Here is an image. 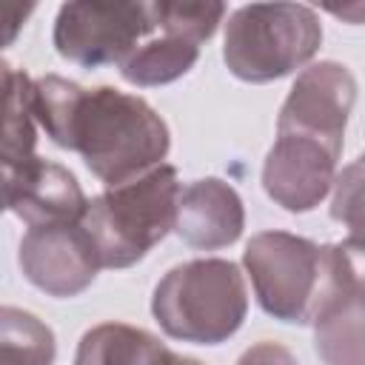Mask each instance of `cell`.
<instances>
[{
  "label": "cell",
  "mask_w": 365,
  "mask_h": 365,
  "mask_svg": "<svg viewBox=\"0 0 365 365\" xmlns=\"http://www.w3.org/2000/svg\"><path fill=\"white\" fill-rule=\"evenodd\" d=\"M17 262L23 277L48 297L83 294L103 268L83 222L29 228L20 240Z\"/></svg>",
  "instance_id": "obj_8"
},
{
  "label": "cell",
  "mask_w": 365,
  "mask_h": 365,
  "mask_svg": "<svg viewBox=\"0 0 365 365\" xmlns=\"http://www.w3.org/2000/svg\"><path fill=\"white\" fill-rule=\"evenodd\" d=\"M311 325L314 348L325 365H365V294L328 277V291Z\"/></svg>",
  "instance_id": "obj_12"
},
{
  "label": "cell",
  "mask_w": 365,
  "mask_h": 365,
  "mask_svg": "<svg viewBox=\"0 0 365 365\" xmlns=\"http://www.w3.org/2000/svg\"><path fill=\"white\" fill-rule=\"evenodd\" d=\"M57 354L54 331L34 314L3 305L0 311V365H51Z\"/></svg>",
  "instance_id": "obj_16"
},
{
  "label": "cell",
  "mask_w": 365,
  "mask_h": 365,
  "mask_svg": "<svg viewBox=\"0 0 365 365\" xmlns=\"http://www.w3.org/2000/svg\"><path fill=\"white\" fill-rule=\"evenodd\" d=\"M200 57V46L188 43L182 37H154L148 43H143L123 66L120 74L125 83L140 86V88H151V86H165L180 80L182 74H188L194 68Z\"/></svg>",
  "instance_id": "obj_15"
},
{
  "label": "cell",
  "mask_w": 365,
  "mask_h": 365,
  "mask_svg": "<svg viewBox=\"0 0 365 365\" xmlns=\"http://www.w3.org/2000/svg\"><path fill=\"white\" fill-rule=\"evenodd\" d=\"M34 117L48 140L77 151L106 188L154 171L171 148L165 120L143 97L111 86L83 88L46 74L34 80Z\"/></svg>",
  "instance_id": "obj_1"
},
{
  "label": "cell",
  "mask_w": 365,
  "mask_h": 365,
  "mask_svg": "<svg viewBox=\"0 0 365 365\" xmlns=\"http://www.w3.org/2000/svg\"><path fill=\"white\" fill-rule=\"evenodd\" d=\"M342 151L305 134L277 131V140L262 165L265 194L291 214L317 208L336 180V160Z\"/></svg>",
  "instance_id": "obj_9"
},
{
  "label": "cell",
  "mask_w": 365,
  "mask_h": 365,
  "mask_svg": "<svg viewBox=\"0 0 365 365\" xmlns=\"http://www.w3.org/2000/svg\"><path fill=\"white\" fill-rule=\"evenodd\" d=\"M259 308L291 325L314 322L328 291V245L288 231H259L242 251Z\"/></svg>",
  "instance_id": "obj_5"
},
{
  "label": "cell",
  "mask_w": 365,
  "mask_h": 365,
  "mask_svg": "<svg viewBox=\"0 0 365 365\" xmlns=\"http://www.w3.org/2000/svg\"><path fill=\"white\" fill-rule=\"evenodd\" d=\"M356 103L354 74L334 60L302 68L279 108L277 131L305 134L342 151L348 114Z\"/></svg>",
  "instance_id": "obj_7"
},
{
  "label": "cell",
  "mask_w": 365,
  "mask_h": 365,
  "mask_svg": "<svg viewBox=\"0 0 365 365\" xmlns=\"http://www.w3.org/2000/svg\"><path fill=\"white\" fill-rule=\"evenodd\" d=\"M3 168L29 163L37 145L34 80L26 71L3 63Z\"/></svg>",
  "instance_id": "obj_14"
},
{
  "label": "cell",
  "mask_w": 365,
  "mask_h": 365,
  "mask_svg": "<svg viewBox=\"0 0 365 365\" xmlns=\"http://www.w3.org/2000/svg\"><path fill=\"white\" fill-rule=\"evenodd\" d=\"M154 29L151 3L74 0L60 6L51 40L63 60L80 68H103L123 66Z\"/></svg>",
  "instance_id": "obj_6"
},
{
  "label": "cell",
  "mask_w": 365,
  "mask_h": 365,
  "mask_svg": "<svg viewBox=\"0 0 365 365\" xmlns=\"http://www.w3.org/2000/svg\"><path fill=\"white\" fill-rule=\"evenodd\" d=\"M174 351L154 334L125 325L103 322L83 334L74 365H171Z\"/></svg>",
  "instance_id": "obj_13"
},
{
  "label": "cell",
  "mask_w": 365,
  "mask_h": 365,
  "mask_svg": "<svg viewBox=\"0 0 365 365\" xmlns=\"http://www.w3.org/2000/svg\"><path fill=\"white\" fill-rule=\"evenodd\" d=\"M331 217L348 228V237H365V154L334 180Z\"/></svg>",
  "instance_id": "obj_18"
},
{
  "label": "cell",
  "mask_w": 365,
  "mask_h": 365,
  "mask_svg": "<svg viewBox=\"0 0 365 365\" xmlns=\"http://www.w3.org/2000/svg\"><path fill=\"white\" fill-rule=\"evenodd\" d=\"M331 14L342 17V20H351V23H365V6L362 3H354V6H325Z\"/></svg>",
  "instance_id": "obj_21"
},
{
  "label": "cell",
  "mask_w": 365,
  "mask_h": 365,
  "mask_svg": "<svg viewBox=\"0 0 365 365\" xmlns=\"http://www.w3.org/2000/svg\"><path fill=\"white\" fill-rule=\"evenodd\" d=\"M151 17L157 29L168 37H182L188 43H205L225 17V6L217 0H160L151 3Z\"/></svg>",
  "instance_id": "obj_17"
},
{
  "label": "cell",
  "mask_w": 365,
  "mask_h": 365,
  "mask_svg": "<svg viewBox=\"0 0 365 365\" xmlns=\"http://www.w3.org/2000/svg\"><path fill=\"white\" fill-rule=\"evenodd\" d=\"M331 279L342 288L365 294V237H348L328 245Z\"/></svg>",
  "instance_id": "obj_19"
},
{
  "label": "cell",
  "mask_w": 365,
  "mask_h": 365,
  "mask_svg": "<svg viewBox=\"0 0 365 365\" xmlns=\"http://www.w3.org/2000/svg\"><path fill=\"white\" fill-rule=\"evenodd\" d=\"M171 365H202V362H200V359H194V356H180V354H174Z\"/></svg>",
  "instance_id": "obj_22"
},
{
  "label": "cell",
  "mask_w": 365,
  "mask_h": 365,
  "mask_svg": "<svg viewBox=\"0 0 365 365\" xmlns=\"http://www.w3.org/2000/svg\"><path fill=\"white\" fill-rule=\"evenodd\" d=\"M180 191L177 168L163 163L131 182L91 197L80 222L97 248L100 265L128 268L163 242L177 225Z\"/></svg>",
  "instance_id": "obj_2"
},
{
  "label": "cell",
  "mask_w": 365,
  "mask_h": 365,
  "mask_svg": "<svg viewBox=\"0 0 365 365\" xmlns=\"http://www.w3.org/2000/svg\"><path fill=\"white\" fill-rule=\"evenodd\" d=\"M3 197L6 208L29 228L80 222L88 208L77 177L60 163L43 157L3 168Z\"/></svg>",
  "instance_id": "obj_10"
},
{
  "label": "cell",
  "mask_w": 365,
  "mask_h": 365,
  "mask_svg": "<svg viewBox=\"0 0 365 365\" xmlns=\"http://www.w3.org/2000/svg\"><path fill=\"white\" fill-rule=\"evenodd\" d=\"M237 365H299L297 356L279 345V342H271V339H262L257 345H251L248 351H242V356L237 359Z\"/></svg>",
  "instance_id": "obj_20"
},
{
  "label": "cell",
  "mask_w": 365,
  "mask_h": 365,
  "mask_svg": "<svg viewBox=\"0 0 365 365\" xmlns=\"http://www.w3.org/2000/svg\"><path fill=\"white\" fill-rule=\"evenodd\" d=\"M245 228V208L234 185L220 177H202L180 191L177 225L182 242L200 251L225 248L240 240Z\"/></svg>",
  "instance_id": "obj_11"
},
{
  "label": "cell",
  "mask_w": 365,
  "mask_h": 365,
  "mask_svg": "<svg viewBox=\"0 0 365 365\" xmlns=\"http://www.w3.org/2000/svg\"><path fill=\"white\" fill-rule=\"evenodd\" d=\"M151 314L171 339L220 345L248 314L245 277L231 259H188L157 282Z\"/></svg>",
  "instance_id": "obj_3"
},
{
  "label": "cell",
  "mask_w": 365,
  "mask_h": 365,
  "mask_svg": "<svg viewBox=\"0 0 365 365\" xmlns=\"http://www.w3.org/2000/svg\"><path fill=\"white\" fill-rule=\"evenodd\" d=\"M322 43L314 9L302 3L240 6L225 23L222 60L245 83H271L302 68Z\"/></svg>",
  "instance_id": "obj_4"
}]
</instances>
